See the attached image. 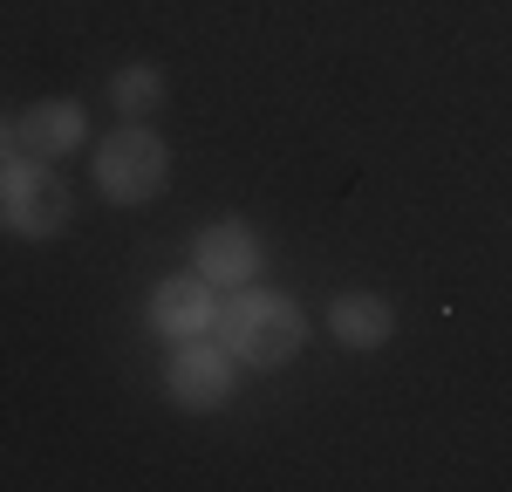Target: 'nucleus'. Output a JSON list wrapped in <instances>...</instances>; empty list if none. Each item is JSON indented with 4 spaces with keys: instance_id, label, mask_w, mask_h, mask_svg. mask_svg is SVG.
Wrapping results in <instances>:
<instances>
[{
    "instance_id": "nucleus-1",
    "label": "nucleus",
    "mask_w": 512,
    "mask_h": 492,
    "mask_svg": "<svg viewBox=\"0 0 512 492\" xmlns=\"http://www.w3.org/2000/svg\"><path fill=\"white\" fill-rule=\"evenodd\" d=\"M226 349H233L239 369H260V376H274L287 369L301 349H308V308L287 294V287H233L226 301H219V328H212Z\"/></svg>"
},
{
    "instance_id": "nucleus-2",
    "label": "nucleus",
    "mask_w": 512,
    "mask_h": 492,
    "mask_svg": "<svg viewBox=\"0 0 512 492\" xmlns=\"http://www.w3.org/2000/svg\"><path fill=\"white\" fill-rule=\"evenodd\" d=\"M0 226H7L14 240H35V246L62 240V233L76 226V192H69L62 164L35 158V151L0 158Z\"/></svg>"
},
{
    "instance_id": "nucleus-3",
    "label": "nucleus",
    "mask_w": 512,
    "mask_h": 492,
    "mask_svg": "<svg viewBox=\"0 0 512 492\" xmlns=\"http://www.w3.org/2000/svg\"><path fill=\"white\" fill-rule=\"evenodd\" d=\"M89 185H96V199H110V205L164 199V185H171V144H164L151 123L123 117L117 130H103L89 144Z\"/></svg>"
},
{
    "instance_id": "nucleus-4",
    "label": "nucleus",
    "mask_w": 512,
    "mask_h": 492,
    "mask_svg": "<svg viewBox=\"0 0 512 492\" xmlns=\"http://www.w3.org/2000/svg\"><path fill=\"white\" fill-rule=\"evenodd\" d=\"M239 390V363L219 335H192V342H171V363H164V397L185 417H212L226 410Z\"/></svg>"
},
{
    "instance_id": "nucleus-5",
    "label": "nucleus",
    "mask_w": 512,
    "mask_h": 492,
    "mask_svg": "<svg viewBox=\"0 0 512 492\" xmlns=\"http://www.w3.org/2000/svg\"><path fill=\"white\" fill-rule=\"evenodd\" d=\"M192 267H198L212 287H219V294L253 287L260 274H267L260 226H253V219H212V226H198V233H192Z\"/></svg>"
},
{
    "instance_id": "nucleus-6",
    "label": "nucleus",
    "mask_w": 512,
    "mask_h": 492,
    "mask_svg": "<svg viewBox=\"0 0 512 492\" xmlns=\"http://www.w3.org/2000/svg\"><path fill=\"white\" fill-rule=\"evenodd\" d=\"M219 287L205 281L198 267H185V274H164L158 287H151V301H144V322H151V335H164V342H192V335H212L219 328Z\"/></svg>"
},
{
    "instance_id": "nucleus-7",
    "label": "nucleus",
    "mask_w": 512,
    "mask_h": 492,
    "mask_svg": "<svg viewBox=\"0 0 512 492\" xmlns=\"http://www.w3.org/2000/svg\"><path fill=\"white\" fill-rule=\"evenodd\" d=\"M14 130H21V151L55 158V164L96 144V137H89V103H82V96H35V103H21V110H14Z\"/></svg>"
},
{
    "instance_id": "nucleus-8",
    "label": "nucleus",
    "mask_w": 512,
    "mask_h": 492,
    "mask_svg": "<svg viewBox=\"0 0 512 492\" xmlns=\"http://www.w3.org/2000/svg\"><path fill=\"white\" fill-rule=\"evenodd\" d=\"M321 322H328V335H335V349L376 356V349L396 335V308H390V294H376V287H342V294L321 308Z\"/></svg>"
},
{
    "instance_id": "nucleus-9",
    "label": "nucleus",
    "mask_w": 512,
    "mask_h": 492,
    "mask_svg": "<svg viewBox=\"0 0 512 492\" xmlns=\"http://www.w3.org/2000/svg\"><path fill=\"white\" fill-rule=\"evenodd\" d=\"M103 96H110V110H117V117L151 123L164 110V96H171V89H164V69H158V62H123L117 76L103 82Z\"/></svg>"
},
{
    "instance_id": "nucleus-10",
    "label": "nucleus",
    "mask_w": 512,
    "mask_h": 492,
    "mask_svg": "<svg viewBox=\"0 0 512 492\" xmlns=\"http://www.w3.org/2000/svg\"><path fill=\"white\" fill-rule=\"evenodd\" d=\"M21 151V130H14V110H0V158H14Z\"/></svg>"
}]
</instances>
